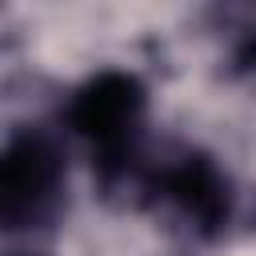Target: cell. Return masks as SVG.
I'll use <instances>...</instances> for the list:
<instances>
[{
    "label": "cell",
    "instance_id": "cell-1",
    "mask_svg": "<svg viewBox=\"0 0 256 256\" xmlns=\"http://www.w3.org/2000/svg\"><path fill=\"white\" fill-rule=\"evenodd\" d=\"M68 120L92 144L104 180L128 176L144 124V88L128 72H100L76 92Z\"/></svg>",
    "mask_w": 256,
    "mask_h": 256
},
{
    "label": "cell",
    "instance_id": "cell-2",
    "mask_svg": "<svg viewBox=\"0 0 256 256\" xmlns=\"http://www.w3.org/2000/svg\"><path fill=\"white\" fill-rule=\"evenodd\" d=\"M60 204V152L40 132H16L0 160L4 228H36Z\"/></svg>",
    "mask_w": 256,
    "mask_h": 256
},
{
    "label": "cell",
    "instance_id": "cell-3",
    "mask_svg": "<svg viewBox=\"0 0 256 256\" xmlns=\"http://www.w3.org/2000/svg\"><path fill=\"white\" fill-rule=\"evenodd\" d=\"M152 188L160 196H168L192 224H200L204 232H212L224 216H228V188L220 180V172L204 160V156H180L176 164H164L152 172Z\"/></svg>",
    "mask_w": 256,
    "mask_h": 256
}]
</instances>
